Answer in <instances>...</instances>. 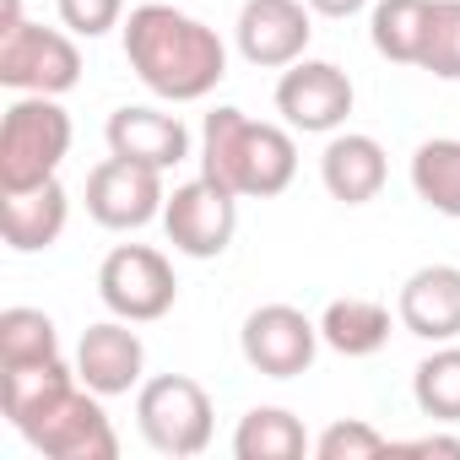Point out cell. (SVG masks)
Returning a JSON list of instances; mask_svg holds the SVG:
<instances>
[{"mask_svg": "<svg viewBox=\"0 0 460 460\" xmlns=\"http://www.w3.org/2000/svg\"><path fill=\"white\" fill-rule=\"evenodd\" d=\"M98 298L109 314L130 320V325H146V320H163L173 304H179V277H173V261L152 244H119L103 255L98 266Z\"/></svg>", "mask_w": 460, "mask_h": 460, "instance_id": "8992f818", "label": "cell"}, {"mask_svg": "<svg viewBox=\"0 0 460 460\" xmlns=\"http://www.w3.org/2000/svg\"><path fill=\"white\" fill-rule=\"evenodd\" d=\"M200 173L234 195H282L298 173V146L282 125L250 119L244 109H211L200 125Z\"/></svg>", "mask_w": 460, "mask_h": 460, "instance_id": "7a4b0ae2", "label": "cell"}, {"mask_svg": "<svg viewBox=\"0 0 460 460\" xmlns=\"http://www.w3.org/2000/svg\"><path fill=\"white\" fill-rule=\"evenodd\" d=\"M109 152L114 157H130V163H146V168H179L190 157V130L179 114H163V109H146V103H130V109H114L109 125Z\"/></svg>", "mask_w": 460, "mask_h": 460, "instance_id": "5bb4252c", "label": "cell"}, {"mask_svg": "<svg viewBox=\"0 0 460 460\" xmlns=\"http://www.w3.org/2000/svg\"><path fill=\"white\" fill-rule=\"evenodd\" d=\"M0 82L12 93H44V98H60L82 82V55L66 33L55 28H39V22H22L0 39Z\"/></svg>", "mask_w": 460, "mask_h": 460, "instance_id": "9c48e42d", "label": "cell"}, {"mask_svg": "<svg viewBox=\"0 0 460 460\" xmlns=\"http://www.w3.org/2000/svg\"><path fill=\"white\" fill-rule=\"evenodd\" d=\"M320 341H325L320 325L304 309H293V304H261V309H250V320L239 331L244 363L255 374H266V379H298V374H309Z\"/></svg>", "mask_w": 460, "mask_h": 460, "instance_id": "ba28073f", "label": "cell"}, {"mask_svg": "<svg viewBox=\"0 0 460 460\" xmlns=\"http://www.w3.org/2000/svg\"><path fill=\"white\" fill-rule=\"evenodd\" d=\"M363 6H368V0H309V12H320V17H336V22H341V17H358Z\"/></svg>", "mask_w": 460, "mask_h": 460, "instance_id": "f1b7e54d", "label": "cell"}, {"mask_svg": "<svg viewBox=\"0 0 460 460\" xmlns=\"http://www.w3.org/2000/svg\"><path fill=\"white\" fill-rule=\"evenodd\" d=\"M55 6H60V22L76 39H103L109 28H119L125 0H55Z\"/></svg>", "mask_w": 460, "mask_h": 460, "instance_id": "4316f807", "label": "cell"}, {"mask_svg": "<svg viewBox=\"0 0 460 460\" xmlns=\"http://www.w3.org/2000/svg\"><path fill=\"white\" fill-rule=\"evenodd\" d=\"M411 190L438 217H460V136H433L411 152Z\"/></svg>", "mask_w": 460, "mask_h": 460, "instance_id": "44dd1931", "label": "cell"}, {"mask_svg": "<svg viewBox=\"0 0 460 460\" xmlns=\"http://www.w3.org/2000/svg\"><path fill=\"white\" fill-rule=\"evenodd\" d=\"M411 401L422 417L433 422H460V347L438 341V352H428L411 374Z\"/></svg>", "mask_w": 460, "mask_h": 460, "instance_id": "cb8c5ba5", "label": "cell"}, {"mask_svg": "<svg viewBox=\"0 0 460 460\" xmlns=\"http://www.w3.org/2000/svg\"><path fill=\"white\" fill-rule=\"evenodd\" d=\"M49 358H60V331L44 309H28V304L0 309V368L49 363Z\"/></svg>", "mask_w": 460, "mask_h": 460, "instance_id": "603a6c76", "label": "cell"}, {"mask_svg": "<svg viewBox=\"0 0 460 460\" xmlns=\"http://www.w3.org/2000/svg\"><path fill=\"white\" fill-rule=\"evenodd\" d=\"M136 422H141V438L157 455L190 460V455H200L211 444V395L190 374L141 379V390H136Z\"/></svg>", "mask_w": 460, "mask_h": 460, "instance_id": "277c9868", "label": "cell"}, {"mask_svg": "<svg viewBox=\"0 0 460 460\" xmlns=\"http://www.w3.org/2000/svg\"><path fill=\"white\" fill-rule=\"evenodd\" d=\"M395 314L422 341H455L460 336V266H422L401 282Z\"/></svg>", "mask_w": 460, "mask_h": 460, "instance_id": "9a60e30c", "label": "cell"}, {"mask_svg": "<svg viewBox=\"0 0 460 460\" xmlns=\"http://www.w3.org/2000/svg\"><path fill=\"white\" fill-rule=\"evenodd\" d=\"M125 60L141 76V87L168 103H200L227 76L222 39L190 12L157 6V0H146L125 17Z\"/></svg>", "mask_w": 460, "mask_h": 460, "instance_id": "6da1fadb", "label": "cell"}, {"mask_svg": "<svg viewBox=\"0 0 460 460\" xmlns=\"http://www.w3.org/2000/svg\"><path fill=\"white\" fill-rule=\"evenodd\" d=\"M390 449H406V455H455V460H460V438H449V433H428V438H406V444H390Z\"/></svg>", "mask_w": 460, "mask_h": 460, "instance_id": "83f0119b", "label": "cell"}, {"mask_svg": "<svg viewBox=\"0 0 460 460\" xmlns=\"http://www.w3.org/2000/svg\"><path fill=\"white\" fill-rule=\"evenodd\" d=\"M309 39H314L309 0H244V6H239L234 44L261 71H288L293 60H304Z\"/></svg>", "mask_w": 460, "mask_h": 460, "instance_id": "7c38bea8", "label": "cell"}, {"mask_svg": "<svg viewBox=\"0 0 460 460\" xmlns=\"http://www.w3.org/2000/svg\"><path fill=\"white\" fill-rule=\"evenodd\" d=\"M320 336L341 358H374L390 341V309L374 298H331L320 314Z\"/></svg>", "mask_w": 460, "mask_h": 460, "instance_id": "ac0fdd59", "label": "cell"}, {"mask_svg": "<svg viewBox=\"0 0 460 460\" xmlns=\"http://www.w3.org/2000/svg\"><path fill=\"white\" fill-rule=\"evenodd\" d=\"M309 433L288 406H255L234 428V455L239 460H304Z\"/></svg>", "mask_w": 460, "mask_h": 460, "instance_id": "d6986e66", "label": "cell"}, {"mask_svg": "<svg viewBox=\"0 0 460 460\" xmlns=\"http://www.w3.org/2000/svg\"><path fill=\"white\" fill-rule=\"evenodd\" d=\"M320 179L341 206H368L390 179L385 146L374 136H363V130H336L325 141V152H320Z\"/></svg>", "mask_w": 460, "mask_h": 460, "instance_id": "2e32d148", "label": "cell"}, {"mask_svg": "<svg viewBox=\"0 0 460 460\" xmlns=\"http://www.w3.org/2000/svg\"><path fill=\"white\" fill-rule=\"evenodd\" d=\"M234 227H239V195L211 184L206 173L190 184H173V195L163 200V234L190 261H217L234 244Z\"/></svg>", "mask_w": 460, "mask_h": 460, "instance_id": "52a82bcc", "label": "cell"}, {"mask_svg": "<svg viewBox=\"0 0 460 460\" xmlns=\"http://www.w3.org/2000/svg\"><path fill=\"white\" fill-rule=\"evenodd\" d=\"M66 217H71V195L60 190V179L0 195V227H6V244H12L17 255L49 250V244L66 234Z\"/></svg>", "mask_w": 460, "mask_h": 460, "instance_id": "e0dca14e", "label": "cell"}, {"mask_svg": "<svg viewBox=\"0 0 460 460\" xmlns=\"http://www.w3.org/2000/svg\"><path fill=\"white\" fill-rule=\"evenodd\" d=\"M163 168H146V163H130V157H103L93 173H87V211L98 227H114V234H136L152 217H163Z\"/></svg>", "mask_w": 460, "mask_h": 460, "instance_id": "8fae6325", "label": "cell"}, {"mask_svg": "<svg viewBox=\"0 0 460 460\" xmlns=\"http://www.w3.org/2000/svg\"><path fill=\"white\" fill-rule=\"evenodd\" d=\"M76 385V368H66L60 358L49 363H22V368H0V406H6L12 428H22L39 406H49L60 390Z\"/></svg>", "mask_w": 460, "mask_h": 460, "instance_id": "7402d4cb", "label": "cell"}, {"mask_svg": "<svg viewBox=\"0 0 460 460\" xmlns=\"http://www.w3.org/2000/svg\"><path fill=\"white\" fill-rule=\"evenodd\" d=\"M12 28H22V0H6V6H0V39Z\"/></svg>", "mask_w": 460, "mask_h": 460, "instance_id": "f546056e", "label": "cell"}, {"mask_svg": "<svg viewBox=\"0 0 460 460\" xmlns=\"http://www.w3.org/2000/svg\"><path fill=\"white\" fill-rule=\"evenodd\" d=\"M352 76L331 60H293L277 82V114L304 136H336L352 114Z\"/></svg>", "mask_w": 460, "mask_h": 460, "instance_id": "30bf717a", "label": "cell"}, {"mask_svg": "<svg viewBox=\"0 0 460 460\" xmlns=\"http://www.w3.org/2000/svg\"><path fill=\"white\" fill-rule=\"evenodd\" d=\"M417 66L444 82H460V0H433V22H428V44Z\"/></svg>", "mask_w": 460, "mask_h": 460, "instance_id": "d4e9b609", "label": "cell"}, {"mask_svg": "<svg viewBox=\"0 0 460 460\" xmlns=\"http://www.w3.org/2000/svg\"><path fill=\"white\" fill-rule=\"evenodd\" d=\"M428 22H433V0H379L368 17V39L385 60L417 66L428 44Z\"/></svg>", "mask_w": 460, "mask_h": 460, "instance_id": "ffe728a7", "label": "cell"}, {"mask_svg": "<svg viewBox=\"0 0 460 460\" xmlns=\"http://www.w3.org/2000/svg\"><path fill=\"white\" fill-rule=\"evenodd\" d=\"M385 449H390V438L374 422H363V417H341V422H331L314 438L320 460H368V455H385Z\"/></svg>", "mask_w": 460, "mask_h": 460, "instance_id": "484cf974", "label": "cell"}, {"mask_svg": "<svg viewBox=\"0 0 460 460\" xmlns=\"http://www.w3.org/2000/svg\"><path fill=\"white\" fill-rule=\"evenodd\" d=\"M66 152H71V114L44 93H22L0 119V195L49 184Z\"/></svg>", "mask_w": 460, "mask_h": 460, "instance_id": "3957f363", "label": "cell"}, {"mask_svg": "<svg viewBox=\"0 0 460 460\" xmlns=\"http://www.w3.org/2000/svg\"><path fill=\"white\" fill-rule=\"evenodd\" d=\"M141 368H146V347L130 331V320H103L87 325L82 347H76V379L98 395H130L141 390Z\"/></svg>", "mask_w": 460, "mask_h": 460, "instance_id": "4fadbf2b", "label": "cell"}, {"mask_svg": "<svg viewBox=\"0 0 460 460\" xmlns=\"http://www.w3.org/2000/svg\"><path fill=\"white\" fill-rule=\"evenodd\" d=\"M17 433L49 460H114L119 455V438H114L109 411H103V395L87 390L82 379L71 390H60L49 406H39Z\"/></svg>", "mask_w": 460, "mask_h": 460, "instance_id": "5b68a950", "label": "cell"}]
</instances>
